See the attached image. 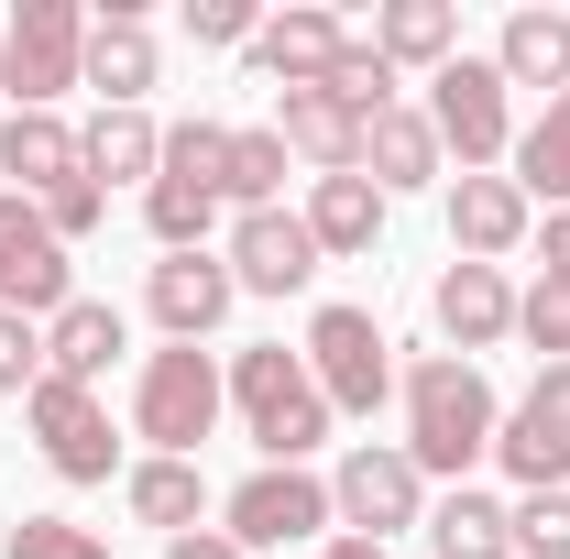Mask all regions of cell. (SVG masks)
I'll return each instance as SVG.
<instances>
[{
    "instance_id": "cell-1",
    "label": "cell",
    "mask_w": 570,
    "mask_h": 559,
    "mask_svg": "<svg viewBox=\"0 0 570 559\" xmlns=\"http://www.w3.org/2000/svg\"><path fill=\"white\" fill-rule=\"evenodd\" d=\"M395 395H406V461H417L428 483H472V461H494V384H483V362H461V351H417L406 373H395Z\"/></svg>"
},
{
    "instance_id": "cell-2",
    "label": "cell",
    "mask_w": 570,
    "mask_h": 559,
    "mask_svg": "<svg viewBox=\"0 0 570 559\" xmlns=\"http://www.w3.org/2000/svg\"><path fill=\"white\" fill-rule=\"evenodd\" d=\"M230 406H242L264 461H318V439H330V395H318L307 351H285V341L230 351Z\"/></svg>"
},
{
    "instance_id": "cell-3",
    "label": "cell",
    "mask_w": 570,
    "mask_h": 559,
    "mask_svg": "<svg viewBox=\"0 0 570 559\" xmlns=\"http://www.w3.org/2000/svg\"><path fill=\"white\" fill-rule=\"evenodd\" d=\"M219 406H230V373L198 341H165L142 362V384H132V428L154 439V461H198V439L219 428Z\"/></svg>"
},
{
    "instance_id": "cell-4",
    "label": "cell",
    "mask_w": 570,
    "mask_h": 559,
    "mask_svg": "<svg viewBox=\"0 0 570 559\" xmlns=\"http://www.w3.org/2000/svg\"><path fill=\"white\" fill-rule=\"evenodd\" d=\"M428 133H439V154H461V176H494L515 154V88L494 56H450L428 77Z\"/></svg>"
},
{
    "instance_id": "cell-5",
    "label": "cell",
    "mask_w": 570,
    "mask_h": 559,
    "mask_svg": "<svg viewBox=\"0 0 570 559\" xmlns=\"http://www.w3.org/2000/svg\"><path fill=\"white\" fill-rule=\"evenodd\" d=\"M307 373H318L330 418H373V406L395 395V341H384V318L352 307V296H330V307L307 318Z\"/></svg>"
},
{
    "instance_id": "cell-6",
    "label": "cell",
    "mask_w": 570,
    "mask_h": 559,
    "mask_svg": "<svg viewBox=\"0 0 570 559\" xmlns=\"http://www.w3.org/2000/svg\"><path fill=\"white\" fill-rule=\"evenodd\" d=\"M88 67V11L77 0H22L11 33H0V99L11 110H56Z\"/></svg>"
},
{
    "instance_id": "cell-7",
    "label": "cell",
    "mask_w": 570,
    "mask_h": 559,
    "mask_svg": "<svg viewBox=\"0 0 570 559\" xmlns=\"http://www.w3.org/2000/svg\"><path fill=\"white\" fill-rule=\"evenodd\" d=\"M330 516L352 527V538H395V527H428V472L406 461V439H362L341 450V472H330Z\"/></svg>"
},
{
    "instance_id": "cell-8",
    "label": "cell",
    "mask_w": 570,
    "mask_h": 559,
    "mask_svg": "<svg viewBox=\"0 0 570 559\" xmlns=\"http://www.w3.org/2000/svg\"><path fill=\"white\" fill-rule=\"evenodd\" d=\"M0 307H11V318H33V330L77 307L67 242L45 231V209H33V198H11V187H0Z\"/></svg>"
},
{
    "instance_id": "cell-9",
    "label": "cell",
    "mask_w": 570,
    "mask_h": 559,
    "mask_svg": "<svg viewBox=\"0 0 570 559\" xmlns=\"http://www.w3.org/2000/svg\"><path fill=\"white\" fill-rule=\"evenodd\" d=\"M22 418H33V439H45L56 483H110V472H121V439H110V406H99V384H67V373H45V384L22 395Z\"/></svg>"
},
{
    "instance_id": "cell-10",
    "label": "cell",
    "mask_w": 570,
    "mask_h": 559,
    "mask_svg": "<svg viewBox=\"0 0 570 559\" xmlns=\"http://www.w3.org/2000/svg\"><path fill=\"white\" fill-rule=\"evenodd\" d=\"M219 516H230V538H242V549H307L318 527H341V516H330V483H318L307 461H264L253 483H230Z\"/></svg>"
},
{
    "instance_id": "cell-11",
    "label": "cell",
    "mask_w": 570,
    "mask_h": 559,
    "mask_svg": "<svg viewBox=\"0 0 570 559\" xmlns=\"http://www.w3.org/2000/svg\"><path fill=\"white\" fill-rule=\"evenodd\" d=\"M494 461L515 472V493H570V362L527 384V406H504Z\"/></svg>"
},
{
    "instance_id": "cell-12",
    "label": "cell",
    "mask_w": 570,
    "mask_h": 559,
    "mask_svg": "<svg viewBox=\"0 0 570 559\" xmlns=\"http://www.w3.org/2000/svg\"><path fill=\"white\" fill-rule=\"evenodd\" d=\"M219 264L242 296H296V285L318 275V242H307V219L296 209H242L230 219V242H219Z\"/></svg>"
},
{
    "instance_id": "cell-13",
    "label": "cell",
    "mask_w": 570,
    "mask_h": 559,
    "mask_svg": "<svg viewBox=\"0 0 570 559\" xmlns=\"http://www.w3.org/2000/svg\"><path fill=\"white\" fill-rule=\"evenodd\" d=\"M142 307H154V330H165V341H209L219 318L242 307V285H230L219 253H165V264L142 275Z\"/></svg>"
},
{
    "instance_id": "cell-14",
    "label": "cell",
    "mask_w": 570,
    "mask_h": 559,
    "mask_svg": "<svg viewBox=\"0 0 570 559\" xmlns=\"http://www.w3.org/2000/svg\"><path fill=\"white\" fill-rule=\"evenodd\" d=\"M0 176H11V198H56V187H77L88 176V143H77V121L67 110H11L0 121Z\"/></svg>"
},
{
    "instance_id": "cell-15",
    "label": "cell",
    "mask_w": 570,
    "mask_h": 559,
    "mask_svg": "<svg viewBox=\"0 0 570 559\" xmlns=\"http://www.w3.org/2000/svg\"><path fill=\"white\" fill-rule=\"evenodd\" d=\"M154 22H142V0H110L99 22H88V67L77 88H99V110H142V88H154Z\"/></svg>"
},
{
    "instance_id": "cell-16",
    "label": "cell",
    "mask_w": 570,
    "mask_h": 559,
    "mask_svg": "<svg viewBox=\"0 0 570 559\" xmlns=\"http://www.w3.org/2000/svg\"><path fill=\"white\" fill-rule=\"evenodd\" d=\"M341 45H352V22L341 11H318V0H296V11H275L242 56H253V77H275V88H318V77L341 67Z\"/></svg>"
},
{
    "instance_id": "cell-17",
    "label": "cell",
    "mask_w": 570,
    "mask_h": 559,
    "mask_svg": "<svg viewBox=\"0 0 570 559\" xmlns=\"http://www.w3.org/2000/svg\"><path fill=\"white\" fill-rule=\"evenodd\" d=\"M527 231H538V209L515 176H450V253L461 264H504Z\"/></svg>"
},
{
    "instance_id": "cell-18",
    "label": "cell",
    "mask_w": 570,
    "mask_h": 559,
    "mask_svg": "<svg viewBox=\"0 0 570 559\" xmlns=\"http://www.w3.org/2000/svg\"><path fill=\"white\" fill-rule=\"evenodd\" d=\"M428 307H439V341L461 351V362L494 351V341H515V285H504V264H450Z\"/></svg>"
},
{
    "instance_id": "cell-19",
    "label": "cell",
    "mask_w": 570,
    "mask_h": 559,
    "mask_svg": "<svg viewBox=\"0 0 570 559\" xmlns=\"http://www.w3.org/2000/svg\"><path fill=\"white\" fill-rule=\"evenodd\" d=\"M362 176H373L384 198L439 187V176H450V154H439V133H428V110H406V99H395V110H373V121H362Z\"/></svg>"
},
{
    "instance_id": "cell-20",
    "label": "cell",
    "mask_w": 570,
    "mask_h": 559,
    "mask_svg": "<svg viewBox=\"0 0 570 559\" xmlns=\"http://www.w3.org/2000/svg\"><path fill=\"white\" fill-rule=\"evenodd\" d=\"M275 133H285V154H296L307 176H362V121L330 99V88H285Z\"/></svg>"
},
{
    "instance_id": "cell-21",
    "label": "cell",
    "mask_w": 570,
    "mask_h": 559,
    "mask_svg": "<svg viewBox=\"0 0 570 559\" xmlns=\"http://www.w3.org/2000/svg\"><path fill=\"white\" fill-rule=\"evenodd\" d=\"M296 219H307L318 264H330V253H373V242H384V187H373V176H318Z\"/></svg>"
},
{
    "instance_id": "cell-22",
    "label": "cell",
    "mask_w": 570,
    "mask_h": 559,
    "mask_svg": "<svg viewBox=\"0 0 570 559\" xmlns=\"http://www.w3.org/2000/svg\"><path fill=\"white\" fill-rule=\"evenodd\" d=\"M121 351H132V330H121L110 296H77L67 318H45V373H67V384H99Z\"/></svg>"
},
{
    "instance_id": "cell-23",
    "label": "cell",
    "mask_w": 570,
    "mask_h": 559,
    "mask_svg": "<svg viewBox=\"0 0 570 559\" xmlns=\"http://www.w3.org/2000/svg\"><path fill=\"white\" fill-rule=\"evenodd\" d=\"M417 538H428V559H515V527H504V504H494V493H472V483L439 493Z\"/></svg>"
},
{
    "instance_id": "cell-24",
    "label": "cell",
    "mask_w": 570,
    "mask_h": 559,
    "mask_svg": "<svg viewBox=\"0 0 570 559\" xmlns=\"http://www.w3.org/2000/svg\"><path fill=\"white\" fill-rule=\"evenodd\" d=\"M373 56L439 77L450 56H461V11H450V0H384V11H373Z\"/></svg>"
},
{
    "instance_id": "cell-25",
    "label": "cell",
    "mask_w": 570,
    "mask_h": 559,
    "mask_svg": "<svg viewBox=\"0 0 570 559\" xmlns=\"http://www.w3.org/2000/svg\"><path fill=\"white\" fill-rule=\"evenodd\" d=\"M77 143H88V187H121V176L154 187V176H165V121H154V110H99Z\"/></svg>"
},
{
    "instance_id": "cell-26",
    "label": "cell",
    "mask_w": 570,
    "mask_h": 559,
    "mask_svg": "<svg viewBox=\"0 0 570 559\" xmlns=\"http://www.w3.org/2000/svg\"><path fill=\"white\" fill-rule=\"evenodd\" d=\"M121 504H132V527H154V538H187L209 516V483H198V461H132L121 472Z\"/></svg>"
},
{
    "instance_id": "cell-27",
    "label": "cell",
    "mask_w": 570,
    "mask_h": 559,
    "mask_svg": "<svg viewBox=\"0 0 570 559\" xmlns=\"http://www.w3.org/2000/svg\"><path fill=\"white\" fill-rule=\"evenodd\" d=\"M504 88H549V99H570V11H515L494 45Z\"/></svg>"
},
{
    "instance_id": "cell-28",
    "label": "cell",
    "mask_w": 570,
    "mask_h": 559,
    "mask_svg": "<svg viewBox=\"0 0 570 559\" xmlns=\"http://www.w3.org/2000/svg\"><path fill=\"white\" fill-rule=\"evenodd\" d=\"M515 187H527V209H570V99H549L527 133H515Z\"/></svg>"
},
{
    "instance_id": "cell-29",
    "label": "cell",
    "mask_w": 570,
    "mask_h": 559,
    "mask_svg": "<svg viewBox=\"0 0 570 559\" xmlns=\"http://www.w3.org/2000/svg\"><path fill=\"white\" fill-rule=\"evenodd\" d=\"M285 133L264 121V133H230V165H219V209H275L285 198Z\"/></svg>"
},
{
    "instance_id": "cell-30",
    "label": "cell",
    "mask_w": 570,
    "mask_h": 559,
    "mask_svg": "<svg viewBox=\"0 0 570 559\" xmlns=\"http://www.w3.org/2000/svg\"><path fill=\"white\" fill-rule=\"evenodd\" d=\"M142 231H154L165 253H209L219 198H209V187H165V176H154V187H142Z\"/></svg>"
},
{
    "instance_id": "cell-31",
    "label": "cell",
    "mask_w": 570,
    "mask_h": 559,
    "mask_svg": "<svg viewBox=\"0 0 570 559\" xmlns=\"http://www.w3.org/2000/svg\"><path fill=\"white\" fill-rule=\"evenodd\" d=\"M219 165H230V121H165V187L219 198Z\"/></svg>"
},
{
    "instance_id": "cell-32",
    "label": "cell",
    "mask_w": 570,
    "mask_h": 559,
    "mask_svg": "<svg viewBox=\"0 0 570 559\" xmlns=\"http://www.w3.org/2000/svg\"><path fill=\"white\" fill-rule=\"evenodd\" d=\"M515 341L538 351V373H549V362H570V285H560V275L515 285Z\"/></svg>"
},
{
    "instance_id": "cell-33",
    "label": "cell",
    "mask_w": 570,
    "mask_h": 559,
    "mask_svg": "<svg viewBox=\"0 0 570 559\" xmlns=\"http://www.w3.org/2000/svg\"><path fill=\"white\" fill-rule=\"evenodd\" d=\"M318 88H330V99H341V110H352V121H373V110H395V67H384V56H373V45H341V67L318 77Z\"/></svg>"
},
{
    "instance_id": "cell-34",
    "label": "cell",
    "mask_w": 570,
    "mask_h": 559,
    "mask_svg": "<svg viewBox=\"0 0 570 559\" xmlns=\"http://www.w3.org/2000/svg\"><path fill=\"white\" fill-rule=\"evenodd\" d=\"M504 527H515V559H570V493H515Z\"/></svg>"
},
{
    "instance_id": "cell-35",
    "label": "cell",
    "mask_w": 570,
    "mask_h": 559,
    "mask_svg": "<svg viewBox=\"0 0 570 559\" xmlns=\"http://www.w3.org/2000/svg\"><path fill=\"white\" fill-rule=\"evenodd\" d=\"M0 559H110V538H99V527H77V516H22Z\"/></svg>"
},
{
    "instance_id": "cell-36",
    "label": "cell",
    "mask_w": 570,
    "mask_h": 559,
    "mask_svg": "<svg viewBox=\"0 0 570 559\" xmlns=\"http://www.w3.org/2000/svg\"><path fill=\"white\" fill-rule=\"evenodd\" d=\"M33 384H45V330L0 307V395H33Z\"/></svg>"
},
{
    "instance_id": "cell-37",
    "label": "cell",
    "mask_w": 570,
    "mask_h": 559,
    "mask_svg": "<svg viewBox=\"0 0 570 559\" xmlns=\"http://www.w3.org/2000/svg\"><path fill=\"white\" fill-rule=\"evenodd\" d=\"M99 219H110V187H88V176H77V187H56V198H45V231H56V242H88V231H99Z\"/></svg>"
},
{
    "instance_id": "cell-38",
    "label": "cell",
    "mask_w": 570,
    "mask_h": 559,
    "mask_svg": "<svg viewBox=\"0 0 570 559\" xmlns=\"http://www.w3.org/2000/svg\"><path fill=\"white\" fill-rule=\"evenodd\" d=\"M187 33H198V45H253L264 11H253V0H187Z\"/></svg>"
},
{
    "instance_id": "cell-39",
    "label": "cell",
    "mask_w": 570,
    "mask_h": 559,
    "mask_svg": "<svg viewBox=\"0 0 570 559\" xmlns=\"http://www.w3.org/2000/svg\"><path fill=\"white\" fill-rule=\"evenodd\" d=\"M165 559H253L230 527H187V538H165Z\"/></svg>"
},
{
    "instance_id": "cell-40",
    "label": "cell",
    "mask_w": 570,
    "mask_h": 559,
    "mask_svg": "<svg viewBox=\"0 0 570 559\" xmlns=\"http://www.w3.org/2000/svg\"><path fill=\"white\" fill-rule=\"evenodd\" d=\"M538 275H560V285H570V209L538 219Z\"/></svg>"
},
{
    "instance_id": "cell-41",
    "label": "cell",
    "mask_w": 570,
    "mask_h": 559,
    "mask_svg": "<svg viewBox=\"0 0 570 559\" xmlns=\"http://www.w3.org/2000/svg\"><path fill=\"white\" fill-rule=\"evenodd\" d=\"M318 559H384V549H373V538H330Z\"/></svg>"
}]
</instances>
